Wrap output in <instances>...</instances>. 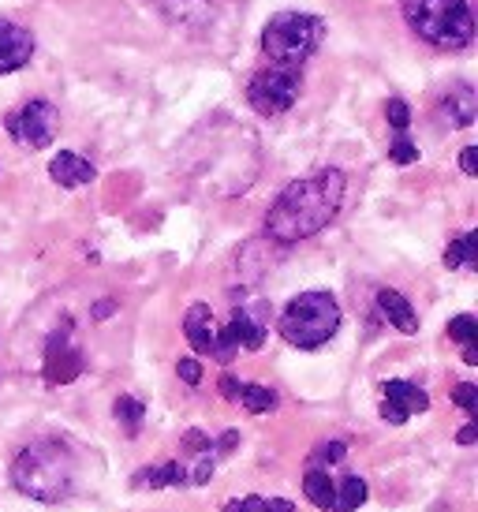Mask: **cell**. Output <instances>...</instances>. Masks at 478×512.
Listing matches in <instances>:
<instances>
[{
    "label": "cell",
    "mask_w": 478,
    "mask_h": 512,
    "mask_svg": "<svg viewBox=\"0 0 478 512\" xmlns=\"http://www.w3.org/2000/svg\"><path fill=\"white\" fill-rule=\"evenodd\" d=\"M452 400H456V408H464V412H471V415L478 412V389L471 382L456 385V389H452Z\"/></svg>",
    "instance_id": "cb8c5ba5"
},
{
    "label": "cell",
    "mask_w": 478,
    "mask_h": 512,
    "mask_svg": "<svg viewBox=\"0 0 478 512\" xmlns=\"http://www.w3.org/2000/svg\"><path fill=\"white\" fill-rule=\"evenodd\" d=\"M8 135H12L19 146H30V150H45V146L57 139L60 131V113L53 101L45 98H34L27 101L19 113H12L8 120Z\"/></svg>",
    "instance_id": "52a82bcc"
},
{
    "label": "cell",
    "mask_w": 478,
    "mask_h": 512,
    "mask_svg": "<svg viewBox=\"0 0 478 512\" xmlns=\"http://www.w3.org/2000/svg\"><path fill=\"white\" fill-rule=\"evenodd\" d=\"M325 38V23L307 12H277L262 30V53L277 68H299L314 57V49Z\"/></svg>",
    "instance_id": "277c9868"
},
{
    "label": "cell",
    "mask_w": 478,
    "mask_h": 512,
    "mask_svg": "<svg viewBox=\"0 0 478 512\" xmlns=\"http://www.w3.org/2000/svg\"><path fill=\"white\" fill-rule=\"evenodd\" d=\"M404 19L426 45L460 53L475 38V15L467 0H404Z\"/></svg>",
    "instance_id": "3957f363"
},
{
    "label": "cell",
    "mask_w": 478,
    "mask_h": 512,
    "mask_svg": "<svg viewBox=\"0 0 478 512\" xmlns=\"http://www.w3.org/2000/svg\"><path fill=\"white\" fill-rule=\"evenodd\" d=\"M460 169H464L467 176H478V150L475 146H467L464 154H460Z\"/></svg>",
    "instance_id": "d6a6232c"
},
{
    "label": "cell",
    "mask_w": 478,
    "mask_h": 512,
    "mask_svg": "<svg viewBox=\"0 0 478 512\" xmlns=\"http://www.w3.org/2000/svg\"><path fill=\"white\" fill-rule=\"evenodd\" d=\"M113 415L120 419V427H127V434H139L142 427V415H146V404L135 397H120L113 404Z\"/></svg>",
    "instance_id": "ffe728a7"
},
{
    "label": "cell",
    "mask_w": 478,
    "mask_h": 512,
    "mask_svg": "<svg viewBox=\"0 0 478 512\" xmlns=\"http://www.w3.org/2000/svg\"><path fill=\"white\" fill-rule=\"evenodd\" d=\"M456 441H460V445H475V441H478V423H475V419H471V423L456 434Z\"/></svg>",
    "instance_id": "836d02e7"
},
{
    "label": "cell",
    "mask_w": 478,
    "mask_h": 512,
    "mask_svg": "<svg viewBox=\"0 0 478 512\" xmlns=\"http://www.w3.org/2000/svg\"><path fill=\"white\" fill-rule=\"evenodd\" d=\"M172 23H206V0H154Z\"/></svg>",
    "instance_id": "e0dca14e"
},
{
    "label": "cell",
    "mask_w": 478,
    "mask_h": 512,
    "mask_svg": "<svg viewBox=\"0 0 478 512\" xmlns=\"http://www.w3.org/2000/svg\"><path fill=\"white\" fill-rule=\"evenodd\" d=\"M49 176H53V184H60V187H83V184H90L98 172H94V165H90L86 157L71 154V150H60V154L49 161Z\"/></svg>",
    "instance_id": "8fae6325"
},
{
    "label": "cell",
    "mask_w": 478,
    "mask_h": 512,
    "mask_svg": "<svg viewBox=\"0 0 478 512\" xmlns=\"http://www.w3.org/2000/svg\"><path fill=\"white\" fill-rule=\"evenodd\" d=\"M464 363H467V367H475V363H478V348H475V344H464Z\"/></svg>",
    "instance_id": "74e56055"
},
{
    "label": "cell",
    "mask_w": 478,
    "mask_h": 512,
    "mask_svg": "<svg viewBox=\"0 0 478 512\" xmlns=\"http://www.w3.org/2000/svg\"><path fill=\"white\" fill-rule=\"evenodd\" d=\"M340 329V303L329 292H303L281 314V337L296 348H322Z\"/></svg>",
    "instance_id": "5b68a950"
},
{
    "label": "cell",
    "mask_w": 478,
    "mask_h": 512,
    "mask_svg": "<svg viewBox=\"0 0 478 512\" xmlns=\"http://www.w3.org/2000/svg\"><path fill=\"white\" fill-rule=\"evenodd\" d=\"M299 90H303L299 68H277V64H269L262 72H254V79L247 83V101H251L254 113L281 116L299 101Z\"/></svg>",
    "instance_id": "8992f818"
},
{
    "label": "cell",
    "mask_w": 478,
    "mask_h": 512,
    "mask_svg": "<svg viewBox=\"0 0 478 512\" xmlns=\"http://www.w3.org/2000/svg\"><path fill=\"white\" fill-rule=\"evenodd\" d=\"M449 341L456 344H475L478 341V322L471 314H456L449 322Z\"/></svg>",
    "instance_id": "44dd1931"
},
{
    "label": "cell",
    "mask_w": 478,
    "mask_h": 512,
    "mask_svg": "<svg viewBox=\"0 0 478 512\" xmlns=\"http://www.w3.org/2000/svg\"><path fill=\"white\" fill-rule=\"evenodd\" d=\"M12 483L27 498L57 505L75 490V460L60 441H34L15 456Z\"/></svg>",
    "instance_id": "7a4b0ae2"
},
{
    "label": "cell",
    "mask_w": 478,
    "mask_h": 512,
    "mask_svg": "<svg viewBox=\"0 0 478 512\" xmlns=\"http://www.w3.org/2000/svg\"><path fill=\"white\" fill-rule=\"evenodd\" d=\"M385 116H389V124H393V128H396V135H408V124H411V109H408V101L389 98V105H385Z\"/></svg>",
    "instance_id": "7402d4cb"
},
{
    "label": "cell",
    "mask_w": 478,
    "mask_h": 512,
    "mask_svg": "<svg viewBox=\"0 0 478 512\" xmlns=\"http://www.w3.org/2000/svg\"><path fill=\"white\" fill-rule=\"evenodd\" d=\"M183 449H191V453H213V445H210V438H206V434H202V430H187V434H183Z\"/></svg>",
    "instance_id": "4316f807"
},
{
    "label": "cell",
    "mask_w": 478,
    "mask_h": 512,
    "mask_svg": "<svg viewBox=\"0 0 478 512\" xmlns=\"http://www.w3.org/2000/svg\"><path fill=\"white\" fill-rule=\"evenodd\" d=\"M329 512H348V509H340V505H333V509H329Z\"/></svg>",
    "instance_id": "f35d334b"
},
{
    "label": "cell",
    "mask_w": 478,
    "mask_h": 512,
    "mask_svg": "<svg viewBox=\"0 0 478 512\" xmlns=\"http://www.w3.org/2000/svg\"><path fill=\"white\" fill-rule=\"evenodd\" d=\"M217 389H221V397H225V400L239 404V389H243V382H239L236 374H221V382H217Z\"/></svg>",
    "instance_id": "f1b7e54d"
},
{
    "label": "cell",
    "mask_w": 478,
    "mask_h": 512,
    "mask_svg": "<svg viewBox=\"0 0 478 512\" xmlns=\"http://www.w3.org/2000/svg\"><path fill=\"white\" fill-rule=\"evenodd\" d=\"M239 404L254 415L273 412V408H277V393L266 389V385H243V389H239Z\"/></svg>",
    "instance_id": "ac0fdd59"
},
{
    "label": "cell",
    "mask_w": 478,
    "mask_h": 512,
    "mask_svg": "<svg viewBox=\"0 0 478 512\" xmlns=\"http://www.w3.org/2000/svg\"><path fill=\"white\" fill-rule=\"evenodd\" d=\"M176 374H180L187 385H198L202 382V363H198V359H180V363H176Z\"/></svg>",
    "instance_id": "83f0119b"
},
{
    "label": "cell",
    "mask_w": 478,
    "mask_h": 512,
    "mask_svg": "<svg viewBox=\"0 0 478 512\" xmlns=\"http://www.w3.org/2000/svg\"><path fill=\"white\" fill-rule=\"evenodd\" d=\"M225 512H266V501L262 498H243V501H228Z\"/></svg>",
    "instance_id": "4dcf8cb0"
},
{
    "label": "cell",
    "mask_w": 478,
    "mask_h": 512,
    "mask_svg": "<svg viewBox=\"0 0 478 512\" xmlns=\"http://www.w3.org/2000/svg\"><path fill=\"white\" fill-rule=\"evenodd\" d=\"M344 456H348V445H344V441H329L318 460H329V464H337V460H344Z\"/></svg>",
    "instance_id": "1f68e13d"
},
{
    "label": "cell",
    "mask_w": 478,
    "mask_h": 512,
    "mask_svg": "<svg viewBox=\"0 0 478 512\" xmlns=\"http://www.w3.org/2000/svg\"><path fill=\"white\" fill-rule=\"evenodd\" d=\"M116 314V303L113 299H101L98 307H94V318H98V322H105V318H113Z\"/></svg>",
    "instance_id": "e575fe53"
},
{
    "label": "cell",
    "mask_w": 478,
    "mask_h": 512,
    "mask_svg": "<svg viewBox=\"0 0 478 512\" xmlns=\"http://www.w3.org/2000/svg\"><path fill=\"white\" fill-rule=\"evenodd\" d=\"M340 202H344V172L340 169H322L288 184L266 214L269 240L299 243L307 236H318L337 217Z\"/></svg>",
    "instance_id": "6da1fadb"
},
{
    "label": "cell",
    "mask_w": 478,
    "mask_h": 512,
    "mask_svg": "<svg viewBox=\"0 0 478 512\" xmlns=\"http://www.w3.org/2000/svg\"><path fill=\"white\" fill-rule=\"evenodd\" d=\"M236 441H239V434H236V430H228L225 438L217 441V449H221V453H228V449H236Z\"/></svg>",
    "instance_id": "8d00e7d4"
},
{
    "label": "cell",
    "mask_w": 478,
    "mask_h": 512,
    "mask_svg": "<svg viewBox=\"0 0 478 512\" xmlns=\"http://www.w3.org/2000/svg\"><path fill=\"white\" fill-rule=\"evenodd\" d=\"M34 57V34L12 19H0V75L27 68Z\"/></svg>",
    "instance_id": "9c48e42d"
},
{
    "label": "cell",
    "mask_w": 478,
    "mask_h": 512,
    "mask_svg": "<svg viewBox=\"0 0 478 512\" xmlns=\"http://www.w3.org/2000/svg\"><path fill=\"white\" fill-rule=\"evenodd\" d=\"M445 266L449 270H478V232H467L445 247Z\"/></svg>",
    "instance_id": "9a60e30c"
},
{
    "label": "cell",
    "mask_w": 478,
    "mask_h": 512,
    "mask_svg": "<svg viewBox=\"0 0 478 512\" xmlns=\"http://www.w3.org/2000/svg\"><path fill=\"white\" fill-rule=\"evenodd\" d=\"M385 400H396L408 415L426 412V408H430L426 389H419V385H411V382H385Z\"/></svg>",
    "instance_id": "2e32d148"
},
{
    "label": "cell",
    "mask_w": 478,
    "mask_h": 512,
    "mask_svg": "<svg viewBox=\"0 0 478 512\" xmlns=\"http://www.w3.org/2000/svg\"><path fill=\"white\" fill-rule=\"evenodd\" d=\"M266 512H296V505L284 498H273V501H266Z\"/></svg>",
    "instance_id": "d590c367"
},
{
    "label": "cell",
    "mask_w": 478,
    "mask_h": 512,
    "mask_svg": "<svg viewBox=\"0 0 478 512\" xmlns=\"http://www.w3.org/2000/svg\"><path fill=\"white\" fill-rule=\"evenodd\" d=\"M378 311L385 314V322L389 326H396L400 333H415L419 329V318H415V311H411V303L396 288H381L378 292Z\"/></svg>",
    "instance_id": "4fadbf2b"
},
{
    "label": "cell",
    "mask_w": 478,
    "mask_h": 512,
    "mask_svg": "<svg viewBox=\"0 0 478 512\" xmlns=\"http://www.w3.org/2000/svg\"><path fill=\"white\" fill-rule=\"evenodd\" d=\"M475 90L471 86H456V90H449L445 98H441V105H437V113H441V120L449 124V128H471L475 124Z\"/></svg>",
    "instance_id": "7c38bea8"
},
{
    "label": "cell",
    "mask_w": 478,
    "mask_h": 512,
    "mask_svg": "<svg viewBox=\"0 0 478 512\" xmlns=\"http://www.w3.org/2000/svg\"><path fill=\"white\" fill-rule=\"evenodd\" d=\"M187 479H191L195 486H206V483H210V479H213V453H202V456H198L195 471H191Z\"/></svg>",
    "instance_id": "484cf974"
},
{
    "label": "cell",
    "mask_w": 478,
    "mask_h": 512,
    "mask_svg": "<svg viewBox=\"0 0 478 512\" xmlns=\"http://www.w3.org/2000/svg\"><path fill=\"white\" fill-rule=\"evenodd\" d=\"M303 494H307V501L314 505V509L329 512L333 505H337V483L325 475V471H307V479H303Z\"/></svg>",
    "instance_id": "5bb4252c"
},
{
    "label": "cell",
    "mask_w": 478,
    "mask_h": 512,
    "mask_svg": "<svg viewBox=\"0 0 478 512\" xmlns=\"http://www.w3.org/2000/svg\"><path fill=\"white\" fill-rule=\"evenodd\" d=\"M389 157L396 165H411V161H419V146L411 143L408 135H396V143L389 146Z\"/></svg>",
    "instance_id": "603a6c76"
},
{
    "label": "cell",
    "mask_w": 478,
    "mask_h": 512,
    "mask_svg": "<svg viewBox=\"0 0 478 512\" xmlns=\"http://www.w3.org/2000/svg\"><path fill=\"white\" fill-rule=\"evenodd\" d=\"M83 374V352L71 344L68 329L64 333H53L49 337V348H45V382L49 385H68Z\"/></svg>",
    "instance_id": "ba28073f"
},
{
    "label": "cell",
    "mask_w": 478,
    "mask_h": 512,
    "mask_svg": "<svg viewBox=\"0 0 478 512\" xmlns=\"http://www.w3.org/2000/svg\"><path fill=\"white\" fill-rule=\"evenodd\" d=\"M366 498H370V486H366V479H359V475H348L344 483H337V505L340 509L355 512Z\"/></svg>",
    "instance_id": "d6986e66"
},
{
    "label": "cell",
    "mask_w": 478,
    "mask_h": 512,
    "mask_svg": "<svg viewBox=\"0 0 478 512\" xmlns=\"http://www.w3.org/2000/svg\"><path fill=\"white\" fill-rule=\"evenodd\" d=\"M183 333L195 348L198 356H213V344H217V329H213V311L210 303H191V311L183 318Z\"/></svg>",
    "instance_id": "30bf717a"
},
{
    "label": "cell",
    "mask_w": 478,
    "mask_h": 512,
    "mask_svg": "<svg viewBox=\"0 0 478 512\" xmlns=\"http://www.w3.org/2000/svg\"><path fill=\"white\" fill-rule=\"evenodd\" d=\"M161 475H165V486H183V483H187V468H183L180 460L165 464V468H161Z\"/></svg>",
    "instance_id": "f546056e"
},
{
    "label": "cell",
    "mask_w": 478,
    "mask_h": 512,
    "mask_svg": "<svg viewBox=\"0 0 478 512\" xmlns=\"http://www.w3.org/2000/svg\"><path fill=\"white\" fill-rule=\"evenodd\" d=\"M381 419H385V423H389V427H404V423H408L411 415L404 412V408H400V404H396V400H381Z\"/></svg>",
    "instance_id": "d4e9b609"
}]
</instances>
